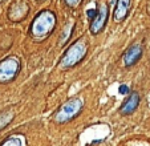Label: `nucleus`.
Masks as SVG:
<instances>
[{
  "label": "nucleus",
  "mask_w": 150,
  "mask_h": 146,
  "mask_svg": "<svg viewBox=\"0 0 150 146\" xmlns=\"http://www.w3.org/2000/svg\"><path fill=\"white\" fill-rule=\"evenodd\" d=\"M56 26V16L52 11H41L31 26V33L36 39H42L48 36Z\"/></svg>",
  "instance_id": "f257e3e1"
},
{
  "label": "nucleus",
  "mask_w": 150,
  "mask_h": 146,
  "mask_svg": "<svg viewBox=\"0 0 150 146\" xmlns=\"http://www.w3.org/2000/svg\"><path fill=\"white\" fill-rule=\"evenodd\" d=\"M86 51H88L86 41L84 39H79L68 48V51L60 60V67L67 69V68H72L74 65H77L85 57Z\"/></svg>",
  "instance_id": "f03ea898"
},
{
  "label": "nucleus",
  "mask_w": 150,
  "mask_h": 146,
  "mask_svg": "<svg viewBox=\"0 0 150 146\" xmlns=\"http://www.w3.org/2000/svg\"><path fill=\"white\" fill-rule=\"evenodd\" d=\"M82 110V100L81 99H72L68 102L62 105L57 113L54 114V121L59 124H65L72 121L74 117L80 114V112Z\"/></svg>",
  "instance_id": "7ed1b4c3"
},
{
  "label": "nucleus",
  "mask_w": 150,
  "mask_h": 146,
  "mask_svg": "<svg viewBox=\"0 0 150 146\" xmlns=\"http://www.w3.org/2000/svg\"><path fill=\"white\" fill-rule=\"evenodd\" d=\"M20 70V62L16 57H8L0 61V84H6L17 76Z\"/></svg>",
  "instance_id": "20e7f679"
},
{
  "label": "nucleus",
  "mask_w": 150,
  "mask_h": 146,
  "mask_svg": "<svg viewBox=\"0 0 150 146\" xmlns=\"http://www.w3.org/2000/svg\"><path fill=\"white\" fill-rule=\"evenodd\" d=\"M29 12V7L24 0H16L11 4L8 9V19L11 21H21L23 19H25L27 15Z\"/></svg>",
  "instance_id": "39448f33"
},
{
  "label": "nucleus",
  "mask_w": 150,
  "mask_h": 146,
  "mask_svg": "<svg viewBox=\"0 0 150 146\" xmlns=\"http://www.w3.org/2000/svg\"><path fill=\"white\" fill-rule=\"evenodd\" d=\"M108 15H109V8L106 4H100L98 9H97V15L91 23V32L93 35H97L104 29L105 24L108 21Z\"/></svg>",
  "instance_id": "423d86ee"
},
{
  "label": "nucleus",
  "mask_w": 150,
  "mask_h": 146,
  "mask_svg": "<svg viewBox=\"0 0 150 146\" xmlns=\"http://www.w3.org/2000/svg\"><path fill=\"white\" fill-rule=\"evenodd\" d=\"M142 56V47L141 44H133L132 47L127 48V51L124 55V64L125 67H132L134 65Z\"/></svg>",
  "instance_id": "0eeeda50"
},
{
  "label": "nucleus",
  "mask_w": 150,
  "mask_h": 146,
  "mask_svg": "<svg viewBox=\"0 0 150 146\" xmlns=\"http://www.w3.org/2000/svg\"><path fill=\"white\" fill-rule=\"evenodd\" d=\"M139 100H141V99H139V94H138V93L133 92L126 100H125V102L122 104V106L120 108V113H121L122 116L132 114V113H133L134 110L138 108Z\"/></svg>",
  "instance_id": "6e6552de"
},
{
  "label": "nucleus",
  "mask_w": 150,
  "mask_h": 146,
  "mask_svg": "<svg viewBox=\"0 0 150 146\" xmlns=\"http://www.w3.org/2000/svg\"><path fill=\"white\" fill-rule=\"evenodd\" d=\"M132 6V0H117V6L114 8L113 19L114 21H122L129 13V9Z\"/></svg>",
  "instance_id": "1a4fd4ad"
},
{
  "label": "nucleus",
  "mask_w": 150,
  "mask_h": 146,
  "mask_svg": "<svg viewBox=\"0 0 150 146\" xmlns=\"http://www.w3.org/2000/svg\"><path fill=\"white\" fill-rule=\"evenodd\" d=\"M12 120H13V113H12V112H3V113H0V130H3Z\"/></svg>",
  "instance_id": "9d476101"
},
{
  "label": "nucleus",
  "mask_w": 150,
  "mask_h": 146,
  "mask_svg": "<svg viewBox=\"0 0 150 146\" xmlns=\"http://www.w3.org/2000/svg\"><path fill=\"white\" fill-rule=\"evenodd\" d=\"M0 146H24V141L20 137H9Z\"/></svg>",
  "instance_id": "9b49d317"
},
{
  "label": "nucleus",
  "mask_w": 150,
  "mask_h": 146,
  "mask_svg": "<svg viewBox=\"0 0 150 146\" xmlns=\"http://www.w3.org/2000/svg\"><path fill=\"white\" fill-rule=\"evenodd\" d=\"M64 1H65V4L68 7H71V8H74V7L79 6L81 0H64Z\"/></svg>",
  "instance_id": "f8f14e48"
},
{
  "label": "nucleus",
  "mask_w": 150,
  "mask_h": 146,
  "mask_svg": "<svg viewBox=\"0 0 150 146\" xmlns=\"http://www.w3.org/2000/svg\"><path fill=\"white\" fill-rule=\"evenodd\" d=\"M118 92L121 93V94H127V93H129V86H127V85H121V86L118 88Z\"/></svg>",
  "instance_id": "ddd939ff"
},
{
  "label": "nucleus",
  "mask_w": 150,
  "mask_h": 146,
  "mask_svg": "<svg viewBox=\"0 0 150 146\" xmlns=\"http://www.w3.org/2000/svg\"><path fill=\"white\" fill-rule=\"evenodd\" d=\"M86 13H88V17L91 19V21H92V20L94 19V16L97 15V11H96V9H88V11H86Z\"/></svg>",
  "instance_id": "4468645a"
},
{
  "label": "nucleus",
  "mask_w": 150,
  "mask_h": 146,
  "mask_svg": "<svg viewBox=\"0 0 150 146\" xmlns=\"http://www.w3.org/2000/svg\"><path fill=\"white\" fill-rule=\"evenodd\" d=\"M147 11H149V12H150V4H149V7H147Z\"/></svg>",
  "instance_id": "2eb2a0df"
},
{
  "label": "nucleus",
  "mask_w": 150,
  "mask_h": 146,
  "mask_svg": "<svg viewBox=\"0 0 150 146\" xmlns=\"http://www.w3.org/2000/svg\"><path fill=\"white\" fill-rule=\"evenodd\" d=\"M1 1H3V0H0V3H1Z\"/></svg>",
  "instance_id": "dca6fc26"
}]
</instances>
